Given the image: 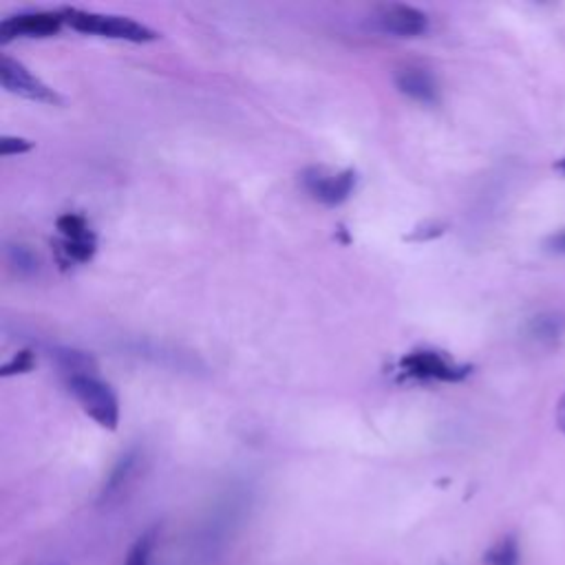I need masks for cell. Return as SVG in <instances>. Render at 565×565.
I'll return each instance as SVG.
<instances>
[{"label":"cell","mask_w":565,"mask_h":565,"mask_svg":"<svg viewBox=\"0 0 565 565\" xmlns=\"http://www.w3.org/2000/svg\"><path fill=\"white\" fill-rule=\"evenodd\" d=\"M60 14L64 23L80 34H96V36H107V38H118L129 43H151L157 38L153 29L124 16H107V14H93L82 10H62Z\"/></svg>","instance_id":"cell-1"},{"label":"cell","mask_w":565,"mask_h":565,"mask_svg":"<svg viewBox=\"0 0 565 565\" xmlns=\"http://www.w3.org/2000/svg\"><path fill=\"white\" fill-rule=\"evenodd\" d=\"M71 394L77 398L82 409L105 429H116L120 422V402L109 385L98 381L96 375H80L69 381Z\"/></svg>","instance_id":"cell-2"},{"label":"cell","mask_w":565,"mask_h":565,"mask_svg":"<svg viewBox=\"0 0 565 565\" xmlns=\"http://www.w3.org/2000/svg\"><path fill=\"white\" fill-rule=\"evenodd\" d=\"M400 369L405 375L416 381H440V383H461L470 375L468 364H457L440 351H413L402 358Z\"/></svg>","instance_id":"cell-3"},{"label":"cell","mask_w":565,"mask_h":565,"mask_svg":"<svg viewBox=\"0 0 565 565\" xmlns=\"http://www.w3.org/2000/svg\"><path fill=\"white\" fill-rule=\"evenodd\" d=\"M0 82H3V86L10 93H16V96H21V98H27L34 103H45V105L62 103L53 88H49L25 64L12 60L10 56L0 58Z\"/></svg>","instance_id":"cell-4"},{"label":"cell","mask_w":565,"mask_h":565,"mask_svg":"<svg viewBox=\"0 0 565 565\" xmlns=\"http://www.w3.org/2000/svg\"><path fill=\"white\" fill-rule=\"evenodd\" d=\"M308 191L323 204L327 206H338L342 204L351 191H353V183H356V175L353 170H342L336 175H327L321 168H312L305 172L303 177Z\"/></svg>","instance_id":"cell-5"},{"label":"cell","mask_w":565,"mask_h":565,"mask_svg":"<svg viewBox=\"0 0 565 565\" xmlns=\"http://www.w3.org/2000/svg\"><path fill=\"white\" fill-rule=\"evenodd\" d=\"M62 23H64L62 14H53V12H32V14L12 16L0 25V40L8 43L19 36H29V38L53 36L60 32Z\"/></svg>","instance_id":"cell-6"},{"label":"cell","mask_w":565,"mask_h":565,"mask_svg":"<svg viewBox=\"0 0 565 565\" xmlns=\"http://www.w3.org/2000/svg\"><path fill=\"white\" fill-rule=\"evenodd\" d=\"M378 25L383 32L396 34V36H422L429 29V19L424 12L409 8V5H389L383 8L378 14Z\"/></svg>","instance_id":"cell-7"},{"label":"cell","mask_w":565,"mask_h":565,"mask_svg":"<svg viewBox=\"0 0 565 565\" xmlns=\"http://www.w3.org/2000/svg\"><path fill=\"white\" fill-rule=\"evenodd\" d=\"M396 84L402 93H407L409 98H413L422 105H435L437 98H440L437 82L426 69H418V67L402 69L396 75Z\"/></svg>","instance_id":"cell-8"},{"label":"cell","mask_w":565,"mask_h":565,"mask_svg":"<svg viewBox=\"0 0 565 565\" xmlns=\"http://www.w3.org/2000/svg\"><path fill=\"white\" fill-rule=\"evenodd\" d=\"M53 358L58 366L69 375V381L80 378V375H93V371H96V362H93V358L75 349H56Z\"/></svg>","instance_id":"cell-9"},{"label":"cell","mask_w":565,"mask_h":565,"mask_svg":"<svg viewBox=\"0 0 565 565\" xmlns=\"http://www.w3.org/2000/svg\"><path fill=\"white\" fill-rule=\"evenodd\" d=\"M486 565H519L521 563V550L519 541L515 534L502 537L486 554H484Z\"/></svg>","instance_id":"cell-10"},{"label":"cell","mask_w":565,"mask_h":565,"mask_svg":"<svg viewBox=\"0 0 565 565\" xmlns=\"http://www.w3.org/2000/svg\"><path fill=\"white\" fill-rule=\"evenodd\" d=\"M137 459H140V453H137V450H129L127 455H122V457L118 459V464L113 466L111 476H109V480H107V484H105L103 497H111L113 493H118V491L129 482V478L133 476V470H135V466H137Z\"/></svg>","instance_id":"cell-11"},{"label":"cell","mask_w":565,"mask_h":565,"mask_svg":"<svg viewBox=\"0 0 565 565\" xmlns=\"http://www.w3.org/2000/svg\"><path fill=\"white\" fill-rule=\"evenodd\" d=\"M155 537H157V530H148L144 532L131 548L129 556H127V565H151V552H153V545H155Z\"/></svg>","instance_id":"cell-12"},{"label":"cell","mask_w":565,"mask_h":565,"mask_svg":"<svg viewBox=\"0 0 565 565\" xmlns=\"http://www.w3.org/2000/svg\"><path fill=\"white\" fill-rule=\"evenodd\" d=\"M58 230L62 232V237H64V241H80V239H88V237H93V232L88 230V226H86V221L82 219V217H77V215H62L60 219H58Z\"/></svg>","instance_id":"cell-13"},{"label":"cell","mask_w":565,"mask_h":565,"mask_svg":"<svg viewBox=\"0 0 565 565\" xmlns=\"http://www.w3.org/2000/svg\"><path fill=\"white\" fill-rule=\"evenodd\" d=\"M530 332L539 340H556L563 332V318H558V316H537L530 323Z\"/></svg>","instance_id":"cell-14"},{"label":"cell","mask_w":565,"mask_h":565,"mask_svg":"<svg viewBox=\"0 0 565 565\" xmlns=\"http://www.w3.org/2000/svg\"><path fill=\"white\" fill-rule=\"evenodd\" d=\"M10 259L21 272H36L38 269V256L25 245H14L10 250Z\"/></svg>","instance_id":"cell-15"},{"label":"cell","mask_w":565,"mask_h":565,"mask_svg":"<svg viewBox=\"0 0 565 565\" xmlns=\"http://www.w3.org/2000/svg\"><path fill=\"white\" fill-rule=\"evenodd\" d=\"M34 366V356L29 351L19 353L16 358H12L5 366H3V375H12V373H23L29 371Z\"/></svg>","instance_id":"cell-16"},{"label":"cell","mask_w":565,"mask_h":565,"mask_svg":"<svg viewBox=\"0 0 565 565\" xmlns=\"http://www.w3.org/2000/svg\"><path fill=\"white\" fill-rule=\"evenodd\" d=\"M27 151H32V144L27 140H21V137L0 140V153L3 155H19V153H27Z\"/></svg>","instance_id":"cell-17"},{"label":"cell","mask_w":565,"mask_h":565,"mask_svg":"<svg viewBox=\"0 0 565 565\" xmlns=\"http://www.w3.org/2000/svg\"><path fill=\"white\" fill-rule=\"evenodd\" d=\"M545 248L554 254H565V228L561 232H554L545 239Z\"/></svg>","instance_id":"cell-18"},{"label":"cell","mask_w":565,"mask_h":565,"mask_svg":"<svg viewBox=\"0 0 565 565\" xmlns=\"http://www.w3.org/2000/svg\"><path fill=\"white\" fill-rule=\"evenodd\" d=\"M556 422H558V429H561L563 435H565V394L561 396V400H558V405H556Z\"/></svg>","instance_id":"cell-19"},{"label":"cell","mask_w":565,"mask_h":565,"mask_svg":"<svg viewBox=\"0 0 565 565\" xmlns=\"http://www.w3.org/2000/svg\"><path fill=\"white\" fill-rule=\"evenodd\" d=\"M554 170L561 172V175H565V157H561L558 161H554Z\"/></svg>","instance_id":"cell-20"}]
</instances>
